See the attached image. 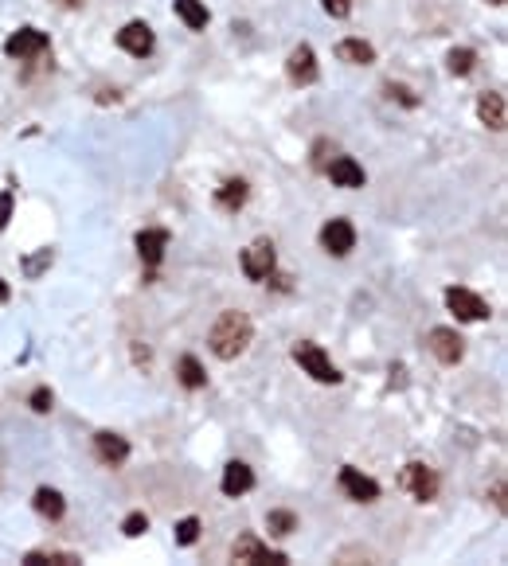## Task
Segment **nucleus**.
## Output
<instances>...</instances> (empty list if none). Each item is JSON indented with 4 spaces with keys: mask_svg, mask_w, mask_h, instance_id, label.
I'll return each mask as SVG.
<instances>
[{
    "mask_svg": "<svg viewBox=\"0 0 508 566\" xmlns=\"http://www.w3.org/2000/svg\"><path fill=\"white\" fill-rule=\"evenodd\" d=\"M32 504H36V512L44 515V520H63V512H67V500H63V492L59 488H36V496H32Z\"/></svg>",
    "mask_w": 508,
    "mask_h": 566,
    "instance_id": "aec40b11",
    "label": "nucleus"
},
{
    "mask_svg": "<svg viewBox=\"0 0 508 566\" xmlns=\"http://www.w3.org/2000/svg\"><path fill=\"white\" fill-rule=\"evenodd\" d=\"M231 559H234V562H274V566H286L290 554L270 551V546L262 543L254 531H242L239 539H234V546H231Z\"/></svg>",
    "mask_w": 508,
    "mask_h": 566,
    "instance_id": "0eeeda50",
    "label": "nucleus"
},
{
    "mask_svg": "<svg viewBox=\"0 0 508 566\" xmlns=\"http://www.w3.org/2000/svg\"><path fill=\"white\" fill-rule=\"evenodd\" d=\"M493 504H496V507H501V512H504V488H501V484L493 488Z\"/></svg>",
    "mask_w": 508,
    "mask_h": 566,
    "instance_id": "473e14b6",
    "label": "nucleus"
},
{
    "mask_svg": "<svg viewBox=\"0 0 508 566\" xmlns=\"http://www.w3.org/2000/svg\"><path fill=\"white\" fill-rule=\"evenodd\" d=\"M83 554L75 551H28L24 554V566H78Z\"/></svg>",
    "mask_w": 508,
    "mask_h": 566,
    "instance_id": "5701e85b",
    "label": "nucleus"
},
{
    "mask_svg": "<svg viewBox=\"0 0 508 566\" xmlns=\"http://www.w3.org/2000/svg\"><path fill=\"white\" fill-rule=\"evenodd\" d=\"M278 270V250H274L270 239H254L247 250H242V273L250 281H266L270 273Z\"/></svg>",
    "mask_w": 508,
    "mask_h": 566,
    "instance_id": "39448f33",
    "label": "nucleus"
},
{
    "mask_svg": "<svg viewBox=\"0 0 508 566\" xmlns=\"http://www.w3.org/2000/svg\"><path fill=\"white\" fill-rule=\"evenodd\" d=\"M446 305H449V312H454L457 320H488V317H493L488 301L477 297V293L465 289V286H449L446 289Z\"/></svg>",
    "mask_w": 508,
    "mask_h": 566,
    "instance_id": "423d86ee",
    "label": "nucleus"
},
{
    "mask_svg": "<svg viewBox=\"0 0 508 566\" xmlns=\"http://www.w3.org/2000/svg\"><path fill=\"white\" fill-rule=\"evenodd\" d=\"M52 403H55L52 387H36V390H32V398H28V406H32L36 414H47V410H52Z\"/></svg>",
    "mask_w": 508,
    "mask_h": 566,
    "instance_id": "c85d7f7f",
    "label": "nucleus"
},
{
    "mask_svg": "<svg viewBox=\"0 0 508 566\" xmlns=\"http://www.w3.org/2000/svg\"><path fill=\"white\" fill-rule=\"evenodd\" d=\"M122 531L130 535V539L145 535V531H149V515H145V512H130V515H125V523H122Z\"/></svg>",
    "mask_w": 508,
    "mask_h": 566,
    "instance_id": "cd10ccee",
    "label": "nucleus"
},
{
    "mask_svg": "<svg viewBox=\"0 0 508 566\" xmlns=\"http://www.w3.org/2000/svg\"><path fill=\"white\" fill-rule=\"evenodd\" d=\"M426 348L434 351V359H438V364H446V367H454L457 359L465 356V340L457 336L454 328H430L426 332Z\"/></svg>",
    "mask_w": 508,
    "mask_h": 566,
    "instance_id": "6e6552de",
    "label": "nucleus"
},
{
    "mask_svg": "<svg viewBox=\"0 0 508 566\" xmlns=\"http://www.w3.org/2000/svg\"><path fill=\"white\" fill-rule=\"evenodd\" d=\"M266 527H270V535L286 539V535L298 531V515H293L290 507H274V512H266Z\"/></svg>",
    "mask_w": 508,
    "mask_h": 566,
    "instance_id": "b1692460",
    "label": "nucleus"
},
{
    "mask_svg": "<svg viewBox=\"0 0 508 566\" xmlns=\"http://www.w3.org/2000/svg\"><path fill=\"white\" fill-rule=\"evenodd\" d=\"M52 258H55V250H39V254H32V258H24V273L36 281L39 273H44L47 266H52Z\"/></svg>",
    "mask_w": 508,
    "mask_h": 566,
    "instance_id": "bb28decb",
    "label": "nucleus"
},
{
    "mask_svg": "<svg viewBox=\"0 0 508 566\" xmlns=\"http://www.w3.org/2000/svg\"><path fill=\"white\" fill-rule=\"evenodd\" d=\"M488 4H493V8H501V4H504V0H488Z\"/></svg>",
    "mask_w": 508,
    "mask_h": 566,
    "instance_id": "c9c22d12",
    "label": "nucleus"
},
{
    "mask_svg": "<svg viewBox=\"0 0 508 566\" xmlns=\"http://www.w3.org/2000/svg\"><path fill=\"white\" fill-rule=\"evenodd\" d=\"M477 117H481V125H488L493 133H504V122H508L504 94L501 90H485L481 98H477Z\"/></svg>",
    "mask_w": 508,
    "mask_h": 566,
    "instance_id": "dca6fc26",
    "label": "nucleus"
},
{
    "mask_svg": "<svg viewBox=\"0 0 508 566\" xmlns=\"http://www.w3.org/2000/svg\"><path fill=\"white\" fill-rule=\"evenodd\" d=\"M169 239H172V234L164 231V227H145L141 234H137V254H141V262H145V270H149V273L164 262Z\"/></svg>",
    "mask_w": 508,
    "mask_h": 566,
    "instance_id": "ddd939ff",
    "label": "nucleus"
},
{
    "mask_svg": "<svg viewBox=\"0 0 508 566\" xmlns=\"http://www.w3.org/2000/svg\"><path fill=\"white\" fill-rule=\"evenodd\" d=\"M12 208H16V188L8 184L4 192H0V231L8 227V219H12Z\"/></svg>",
    "mask_w": 508,
    "mask_h": 566,
    "instance_id": "c756f323",
    "label": "nucleus"
},
{
    "mask_svg": "<svg viewBox=\"0 0 508 566\" xmlns=\"http://www.w3.org/2000/svg\"><path fill=\"white\" fill-rule=\"evenodd\" d=\"M387 98H395V102H403V106H410V110H415V106H418V98H415V90H410V86H403V83H387Z\"/></svg>",
    "mask_w": 508,
    "mask_h": 566,
    "instance_id": "7c9ffc66",
    "label": "nucleus"
},
{
    "mask_svg": "<svg viewBox=\"0 0 508 566\" xmlns=\"http://www.w3.org/2000/svg\"><path fill=\"white\" fill-rule=\"evenodd\" d=\"M176 379H180L188 390L208 387V371H203V364L195 356H180V364H176Z\"/></svg>",
    "mask_w": 508,
    "mask_h": 566,
    "instance_id": "4be33fe9",
    "label": "nucleus"
},
{
    "mask_svg": "<svg viewBox=\"0 0 508 566\" xmlns=\"http://www.w3.org/2000/svg\"><path fill=\"white\" fill-rule=\"evenodd\" d=\"M286 75H290L293 86H313V83L321 78V71H317V55H313L309 43H301V47H293V51H290V59H286Z\"/></svg>",
    "mask_w": 508,
    "mask_h": 566,
    "instance_id": "f8f14e48",
    "label": "nucleus"
},
{
    "mask_svg": "<svg viewBox=\"0 0 508 566\" xmlns=\"http://www.w3.org/2000/svg\"><path fill=\"white\" fill-rule=\"evenodd\" d=\"M117 47H122V51H130V55H137V59H145V55H153L156 35H153V28L145 24V20H130V24L117 32Z\"/></svg>",
    "mask_w": 508,
    "mask_h": 566,
    "instance_id": "9b49d317",
    "label": "nucleus"
},
{
    "mask_svg": "<svg viewBox=\"0 0 508 566\" xmlns=\"http://www.w3.org/2000/svg\"><path fill=\"white\" fill-rule=\"evenodd\" d=\"M325 172L337 188H364V169L356 164V156H332Z\"/></svg>",
    "mask_w": 508,
    "mask_h": 566,
    "instance_id": "2eb2a0df",
    "label": "nucleus"
},
{
    "mask_svg": "<svg viewBox=\"0 0 508 566\" xmlns=\"http://www.w3.org/2000/svg\"><path fill=\"white\" fill-rule=\"evenodd\" d=\"M337 481H340V492H345L348 500H356V504H376V500H379V484L371 481V476L360 473V468L345 465Z\"/></svg>",
    "mask_w": 508,
    "mask_h": 566,
    "instance_id": "9d476101",
    "label": "nucleus"
},
{
    "mask_svg": "<svg viewBox=\"0 0 508 566\" xmlns=\"http://www.w3.org/2000/svg\"><path fill=\"white\" fill-rule=\"evenodd\" d=\"M172 8H176V16L192 28V32H203V28H208V20H211V12H208V4H203V0H172Z\"/></svg>",
    "mask_w": 508,
    "mask_h": 566,
    "instance_id": "412c9836",
    "label": "nucleus"
},
{
    "mask_svg": "<svg viewBox=\"0 0 508 566\" xmlns=\"http://www.w3.org/2000/svg\"><path fill=\"white\" fill-rule=\"evenodd\" d=\"M321 8H325L329 16H337V20H345L352 12V0H321Z\"/></svg>",
    "mask_w": 508,
    "mask_h": 566,
    "instance_id": "2f4dec72",
    "label": "nucleus"
},
{
    "mask_svg": "<svg viewBox=\"0 0 508 566\" xmlns=\"http://www.w3.org/2000/svg\"><path fill=\"white\" fill-rule=\"evenodd\" d=\"M399 488L415 496L418 504H430L438 496V473L423 461H410V465H403V473H399Z\"/></svg>",
    "mask_w": 508,
    "mask_h": 566,
    "instance_id": "20e7f679",
    "label": "nucleus"
},
{
    "mask_svg": "<svg viewBox=\"0 0 508 566\" xmlns=\"http://www.w3.org/2000/svg\"><path fill=\"white\" fill-rule=\"evenodd\" d=\"M219 488H223V496H231V500H234V496H247L254 488V468L247 461H231L227 468H223Z\"/></svg>",
    "mask_w": 508,
    "mask_h": 566,
    "instance_id": "f3484780",
    "label": "nucleus"
},
{
    "mask_svg": "<svg viewBox=\"0 0 508 566\" xmlns=\"http://www.w3.org/2000/svg\"><path fill=\"white\" fill-rule=\"evenodd\" d=\"M250 340H254V325H250V317L242 309H223L219 317H215V325L208 332V348H211V356H219V359H239L242 351L250 348Z\"/></svg>",
    "mask_w": 508,
    "mask_h": 566,
    "instance_id": "f257e3e1",
    "label": "nucleus"
},
{
    "mask_svg": "<svg viewBox=\"0 0 508 566\" xmlns=\"http://www.w3.org/2000/svg\"><path fill=\"white\" fill-rule=\"evenodd\" d=\"M8 297H12V289H8V281L0 278V305H8Z\"/></svg>",
    "mask_w": 508,
    "mask_h": 566,
    "instance_id": "72a5a7b5",
    "label": "nucleus"
},
{
    "mask_svg": "<svg viewBox=\"0 0 508 566\" xmlns=\"http://www.w3.org/2000/svg\"><path fill=\"white\" fill-rule=\"evenodd\" d=\"M94 457L110 468H122L130 461V442L122 434H110V429H98L94 434Z\"/></svg>",
    "mask_w": 508,
    "mask_h": 566,
    "instance_id": "4468645a",
    "label": "nucleus"
},
{
    "mask_svg": "<svg viewBox=\"0 0 508 566\" xmlns=\"http://www.w3.org/2000/svg\"><path fill=\"white\" fill-rule=\"evenodd\" d=\"M293 364L306 371L309 379H317V383H340L337 364H332L325 356V348L313 344V340H298V344H293Z\"/></svg>",
    "mask_w": 508,
    "mask_h": 566,
    "instance_id": "f03ea898",
    "label": "nucleus"
},
{
    "mask_svg": "<svg viewBox=\"0 0 508 566\" xmlns=\"http://www.w3.org/2000/svg\"><path fill=\"white\" fill-rule=\"evenodd\" d=\"M63 4H67V8H78V4H83V0H63Z\"/></svg>",
    "mask_w": 508,
    "mask_h": 566,
    "instance_id": "f704fd0d",
    "label": "nucleus"
},
{
    "mask_svg": "<svg viewBox=\"0 0 508 566\" xmlns=\"http://www.w3.org/2000/svg\"><path fill=\"white\" fill-rule=\"evenodd\" d=\"M337 59L340 63H352V67H368V63H376V47L352 35V39H340L337 43Z\"/></svg>",
    "mask_w": 508,
    "mask_h": 566,
    "instance_id": "6ab92c4d",
    "label": "nucleus"
},
{
    "mask_svg": "<svg viewBox=\"0 0 508 566\" xmlns=\"http://www.w3.org/2000/svg\"><path fill=\"white\" fill-rule=\"evenodd\" d=\"M321 247H325L332 258H345V254L356 250V227L348 219H329L321 227Z\"/></svg>",
    "mask_w": 508,
    "mask_h": 566,
    "instance_id": "1a4fd4ad",
    "label": "nucleus"
},
{
    "mask_svg": "<svg viewBox=\"0 0 508 566\" xmlns=\"http://www.w3.org/2000/svg\"><path fill=\"white\" fill-rule=\"evenodd\" d=\"M473 67H477V51H473V47H454V51L446 55V71L457 75V78H465Z\"/></svg>",
    "mask_w": 508,
    "mask_h": 566,
    "instance_id": "393cba45",
    "label": "nucleus"
},
{
    "mask_svg": "<svg viewBox=\"0 0 508 566\" xmlns=\"http://www.w3.org/2000/svg\"><path fill=\"white\" fill-rule=\"evenodd\" d=\"M195 539H200V520H195V515H184V520L176 523V543H180V546H192Z\"/></svg>",
    "mask_w": 508,
    "mask_h": 566,
    "instance_id": "a878e982",
    "label": "nucleus"
},
{
    "mask_svg": "<svg viewBox=\"0 0 508 566\" xmlns=\"http://www.w3.org/2000/svg\"><path fill=\"white\" fill-rule=\"evenodd\" d=\"M250 195V184L242 180V176H231V180H223L219 188H215V203H219L223 211H239L242 203H247Z\"/></svg>",
    "mask_w": 508,
    "mask_h": 566,
    "instance_id": "a211bd4d",
    "label": "nucleus"
},
{
    "mask_svg": "<svg viewBox=\"0 0 508 566\" xmlns=\"http://www.w3.org/2000/svg\"><path fill=\"white\" fill-rule=\"evenodd\" d=\"M52 51V35L39 32V28H20L4 39V55L8 59H20V63H32V59H44Z\"/></svg>",
    "mask_w": 508,
    "mask_h": 566,
    "instance_id": "7ed1b4c3",
    "label": "nucleus"
}]
</instances>
